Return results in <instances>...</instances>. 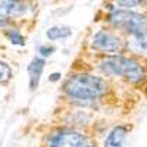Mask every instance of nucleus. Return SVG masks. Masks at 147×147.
<instances>
[{"instance_id":"obj_7","label":"nucleus","mask_w":147,"mask_h":147,"mask_svg":"<svg viewBox=\"0 0 147 147\" xmlns=\"http://www.w3.org/2000/svg\"><path fill=\"white\" fill-rule=\"evenodd\" d=\"M125 141H127V128L119 125L107 134L103 147H125Z\"/></svg>"},{"instance_id":"obj_2","label":"nucleus","mask_w":147,"mask_h":147,"mask_svg":"<svg viewBox=\"0 0 147 147\" xmlns=\"http://www.w3.org/2000/svg\"><path fill=\"white\" fill-rule=\"evenodd\" d=\"M99 68L103 74L112 77H121L124 80L138 82L144 78V68L131 57L125 56H109L99 63Z\"/></svg>"},{"instance_id":"obj_14","label":"nucleus","mask_w":147,"mask_h":147,"mask_svg":"<svg viewBox=\"0 0 147 147\" xmlns=\"http://www.w3.org/2000/svg\"><path fill=\"white\" fill-rule=\"evenodd\" d=\"M38 52L41 53L43 57H49V56L55 52V47H53V46H41Z\"/></svg>"},{"instance_id":"obj_5","label":"nucleus","mask_w":147,"mask_h":147,"mask_svg":"<svg viewBox=\"0 0 147 147\" xmlns=\"http://www.w3.org/2000/svg\"><path fill=\"white\" fill-rule=\"evenodd\" d=\"M91 47L97 52L105 53H116L122 49V40L110 31H99L93 35Z\"/></svg>"},{"instance_id":"obj_3","label":"nucleus","mask_w":147,"mask_h":147,"mask_svg":"<svg viewBox=\"0 0 147 147\" xmlns=\"http://www.w3.org/2000/svg\"><path fill=\"white\" fill-rule=\"evenodd\" d=\"M107 18L113 27L127 31L129 35L147 31V18L129 9H113Z\"/></svg>"},{"instance_id":"obj_6","label":"nucleus","mask_w":147,"mask_h":147,"mask_svg":"<svg viewBox=\"0 0 147 147\" xmlns=\"http://www.w3.org/2000/svg\"><path fill=\"white\" fill-rule=\"evenodd\" d=\"M28 12V6L22 0H0V16L18 18Z\"/></svg>"},{"instance_id":"obj_1","label":"nucleus","mask_w":147,"mask_h":147,"mask_svg":"<svg viewBox=\"0 0 147 147\" xmlns=\"http://www.w3.org/2000/svg\"><path fill=\"white\" fill-rule=\"evenodd\" d=\"M109 85L100 78L91 74H77L69 77L63 84L65 94L77 102H94L107 93Z\"/></svg>"},{"instance_id":"obj_10","label":"nucleus","mask_w":147,"mask_h":147,"mask_svg":"<svg viewBox=\"0 0 147 147\" xmlns=\"http://www.w3.org/2000/svg\"><path fill=\"white\" fill-rule=\"evenodd\" d=\"M132 38V49L137 52H147V31L131 35Z\"/></svg>"},{"instance_id":"obj_15","label":"nucleus","mask_w":147,"mask_h":147,"mask_svg":"<svg viewBox=\"0 0 147 147\" xmlns=\"http://www.w3.org/2000/svg\"><path fill=\"white\" fill-rule=\"evenodd\" d=\"M59 78H60V74H59V72H53L52 75H50V81H53V82L57 81Z\"/></svg>"},{"instance_id":"obj_12","label":"nucleus","mask_w":147,"mask_h":147,"mask_svg":"<svg viewBox=\"0 0 147 147\" xmlns=\"http://www.w3.org/2000/svg\"><path fill=\"white\" fill-rule=\"evenodd\" d=\"M12 78V69L7 63L0 60V82H7Z\"/></svg>"},{"instance_id":"obj_4","label":"nucleus","mask_w":147,"mask_h":147,"mask_svg":"<svg viewBox=\"0 0 147 147\" xmlns=\"http://www.w3.org/2000/svg\"><path fill=\"white\" fill-rule=\"evenodd\" d=\"M49 147H96V143L87 136L75 129H59L47 138Z\"/></svg>"},{"instance_id":"obj_16","label":"nucleus","mask_w":147,"mask_h":147,"mask_svg":"<svg viewBox=\"0 0 147 147\" xmlns=\"http://www.w3.org/2000/svg\"><path fill=\"white\" fill-rule=\"evenodd\" d=\"M7 25V19L3 18V16H0V28H5Z\"/></svg>"},{"instance_id":"obj_11","label":"nucleus","mask_w":147,"mask_h":147,"mask_svg":"<svg viewBox=\"0 0 147 147\" xmlns=\"http://www.w3.org/2000/svg\"><path fill=\"white\" fill-rule=\"evenodd\" d=\"M6 37L9 38V41L15 46H24L25 44V40H24V35L16 31V30H7L6 31Z\"/></svg>"},{"instance_id":"obj_9","label":"nucleus","mask_w":147,"mask_h":147,"mask_svg":"<svg viewBox=\"0 0 147 147\" xmlns=\"http://www.w3.org/2000/svg\"><path fill=\"white\" fill-rule=\"evenodd\" d=\"M71 35H72V30L69 27H65V25H56V27H52L46 31V37L52 41L65 40Z\"/></svg>"},{"instance_id":"obj_8","label":"nucleus","mask_w":147,"mask_h":147,"mask_svg":"<svg viewBox=\"0 0 147 147\" xmlns=\"http://www.w3.org/2000/svg\"><path fill=\"white\" fill-rule=\"evenodd\" d=\"M44 59L43 57H34L31 60V63L28 66V74H30V87L31 90H35L38 87V82H40V77L44 71Z\"/></svg>"},{"instance_id":"obj_13","label":"nucleus","mask_w":147,"mask_h":147,"mask_svg":"<svg viewBox=\"0 0 147 147\" xmlns=\"http://www.w3.org/2000/svg\"><path fill=\"white\" fill-rule=\"evenodd\" d=\"M143 0H116V3L119 6H122L124 9H131V7H136L138 5H141Z\"/></svg>"}]
</instances>
